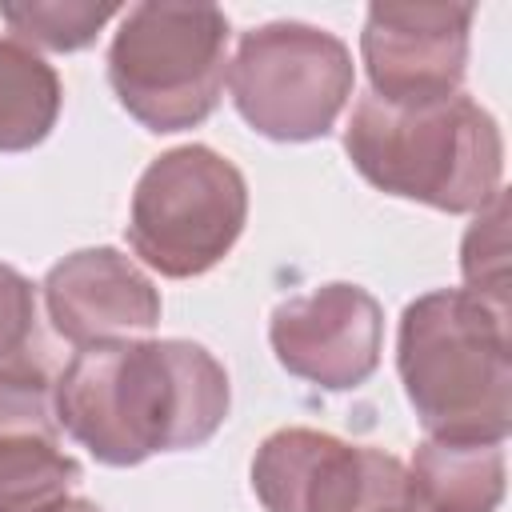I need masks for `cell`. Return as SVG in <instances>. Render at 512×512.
<instances>
[{"label": "cell", "mask_w": 512, "mask_h": 512, "mask_svg": "<svg viewBox=\"0 0 512 512\" xmlns=\"http://www.w3.org/2000/svg\"><path fill=\"white\" fill-rule=\"evenodd\" d=\"M232 404L224 364L196 340H108L76 348L52 380V408L92 460L144 464L156 452L208 444Z\"/></svg>", "instance_id": "6da1fadb"}, {"label": "cell", "mask_w": 512, "mask_h": 512, "mask_svg": "<svg viewBox=\"0 0 512 512\" xmlns=\"http://www.w3.org/2000/svg\"><path fill=\"white\" fill-rule=\"evenodd\" d=\"M396 372L428 440L504 444L512 432L508 312L436 288L416 296L396 328Z\"/></svg>", "instance_id": "7a4b0ae2"}, {"label": "cell", "mask_w": 512, "mask_h": 512, "mask_svg": "<svg viewBox=\"0 0 512 512\" xmlns=\"http://www.w3.org/2000/svg\"><path fill=\"white\" fill-rule=\"evenodd\" d=\"M344 152L380 192L440 212H480L504 184V136L464 88L428 104L356 96Z\"/></svg>", "instance_id": "3957f363"}, {"label": "cell", "mask_w": 512, "mask_h": 512, "mask_svg": "<svg viewBox=\"0 0 512 512\" xmlns=\"http://www.w3.org/2000/svg\"><path fill=\"white\" fill-rule=\"evenodd\" d=\"M228 36L232 24L216 4H132L108 44V84L120 108L164 136L204 124L228 80Z\"/></svg>", "instance_id": "277c9868"}, {"label": "cell", "mask_w": 512, "mask_h": 512, "mask_svg": "<svg viewBox=\"0 0 512 512\" xmlns=\"http://www.w3.org/2000/svg\"><path fill=\"white\" fill-rule=\"evenodd\" d=\"M248 224L244 172L208 144H180L148 160L128 204L132 252L168 280L216 268Z\"/></svg>", "instance_id": "5b68a950"}, {"label": "cell", "mask_w": 512, "mask_h": 512, "mask_svg": "<svg viewBox=\"0 0 512 512\" xmlns=\"http://www.w3.org/2000/svg\"><path fill=\"white\" fill-rule=\"evenodd\" d=\"M352 88L356 64L348 44L304 20L248 28L228 60V92L240 120L276 144L328 136Z\"/></svg>", "instance_id": "8992f818"}, {"label": "cell", "mask_w": 512, "mask_h": 512, "mask_svg": "<svg viewBox=\"0 0 512 512\" xmlns=\"http://www.w3.org/2000/svg\"><path fill=\"white\" fill-rule=\"evenodd\" d=\"M408 468L380 448L320 428H276L252 456V492L264 512H364Z\"/></svg>", "instance_id": "52a82bcc"}, {"label": "cell", "mask_w": 512, "mask_h": 512, "mask_svg": "<svg viewBox=\"0 0 512 512\" xmlns=\"http://www.w3.org/2000/svg\"><path fill=\"white\" fill-rule=\"evenodd\" d=\"M472 4H368L360 60L368 92L388 104H428L460 92L468 72Z\"/></svg>", "instance_id": "ba28073f"}, {"label": "cell", "mask_w": 512, "mask_h": 512, "mask_svg": "<svg viewBox=\"0 0 512 512\" xmlns=\"http://www.w3.org/2000/svg\"><path fill=\"white\" fill-rule=\"evenodd\" d=\"M268 344L280 368L324 392H352L380 368V300L348 280L320 284L272 308Z\"/></svg>", "instance_id": "9c48e42d"}, {"label": "cell", "mask_w": 512, "mask_h": 512, "mask_svg": "<svg viewBox=\"0 0 512 512\" xmlns=\"http://www.w3.org/2000/svg\"><path fill=\"white\" fill-rule=\"evenodd\" d=\"M40 292L56 336L76 348L136 340L160 324V288L136 260L108 244L76 248L56 260Z\"/></svg>", "instance_id": "30bf717a"}, {"label": "cell", "mask_w": 512, "mask_h": 512, "mask_svg": "<svg viewBox=\"0 0 512 512\" xmlns=\"http://www.w3.org/2000/svg\"><path fill=\"white\" fill-rule=\"evenodd\" d=\"M504 480V444L424 440L408 464V488L420 512H496Z\"/></svg>", "instance_id": "8fae6325"}, {"label": "cell", "mask_w": 512, "mask_h": 512, "mask_svg": "<svg viewBox=\"0 0 512 512\" xmlns=\"http://www.w3.org/2000/svg\"><path fill=\"white\" fill-rule=\"evenodd\" d=\"M64 108L56 68L16 36H0V152H28L48 140Z\"/></svg>", "instance_id": "7c38bea8"}, {"label": "cell", "mask_w": 512, "mask_h": 512, "mask_svg": "<svg viewBox=\"0 0 512 512\" xmlns=\"http://www.w3.org/2000/svg\"><path fill=\"white\" fill-rule=\"evenodd\" d=\"M80 464L60 436H20L0 444V512H56L72 500Z\"/></svg>", "instance_id": "4fadbf2b"}, {"label": "cell", "mask_w": 512, "mask_h": 512, "mask_svg": "<svg viewBox=\"0 0 512 512\" xmlns=\"http://www.w3.org/2000/svg\"><path fill=\"white\" fill-rule=\"evenodd\" d=\"M120 16V4H96V0H24V4H0V20L12 28V36L28 48L44 52H80L96 40V32Z\"/></svg>", "instance_id": "5bb4252c"}, {"label": "cell", "mask_w": 512, "mask_h": 512, "mask_svg": "<svg viewBox=\"0 0 512 512\" xmlns=\"http://www.w3.org/2000/svg\"><path fill=\"white\" fill-rule=\"evenodd\" d=\"M464 292L508 312V192L500 188L468 224L460 244Z\"/></svg>", "instance_id": "9a60e30c"}, {"label": "cell", "mask_w": 512, "mask_h": 512, "mask_svg": "<svg viewBox=\"0 0 512 512\" xmlns=\"http://www.w3.org/2000/svg\"><path fill=\"white\" fill-rule=\"evenodd\" d=\"M20 436H60L52 380L36 360H16L0 368V444Z\"/></svg>", "instance_id": "2e32d148"}, {"label": "cell", "mask_w": 512, "mask_h": 512, "mask_svg": "<svg viewBox=\"0 0 512 512\" xmlns=\"http://www.w3.org/2000/svg\"><path fill=\"white\" fill-rule=\"evenodd\" d=\"M36 340V288L12 264H0V368L28 360Z\"/></svg>", "instance_id": "e0dca14e"}, {"label": "cell", "mask_w": 512, "mask_h": 512, "mask_svg": "<svg viewBox=\"0 0 512 512\" xmlns=\"http://www.w3.org/2000/svg\"><path fill=\"white\" fill-rule=\"evenodd\" d=\"M364 512H420L416 500H412V488H408V476H400L396 484H388Z\"/></svg>", "instance_id": "ac0fdd59"}, {"label": "cell", "mask_w": 512, "mask_h": 512, "mask_svg": "<svg viewBox=\"0 0 512 512\" xmlns=\"http://www.w3.org/2000/svg\"><path fill=\"white\" fill-rule=\"evenodd\" d=\"M56 512H100L92 500H84V496H72V500H64Z\"/></svg>", "instance_id": "d6986e66"}]
</instances>
